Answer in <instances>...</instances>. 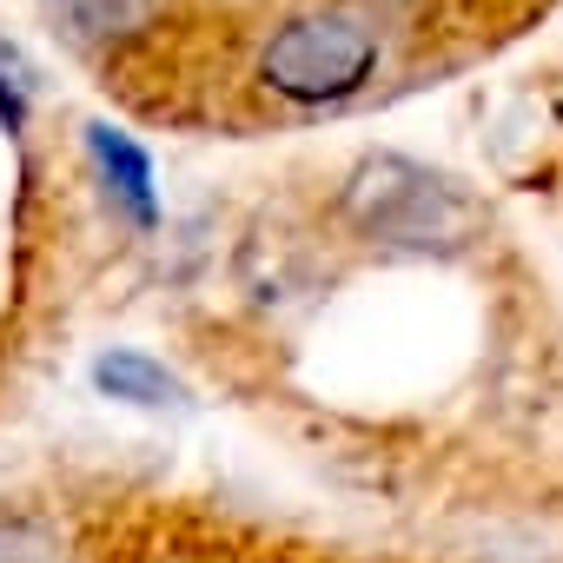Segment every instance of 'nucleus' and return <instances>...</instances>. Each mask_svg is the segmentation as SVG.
Masks as SVG:
<instances>
[{
    "label": "nucleus",
    "instance_id": "nucleus-3",
    "mask_svg": "<svg viewBox=\"0 0 563 563\" xmlns=\"http://www.w3.org/2000/svg\"><path fill=\"white\" fill-rule=\"evenodd\" d=\"M87 166H93V186L107 192V206L133 225V232H153L159 225V179H153V153L113 126V120H87Z\"/></svg>",
    "mask_w": 563,
    "mask_h": 563
},
{
    "label": "nucleus",
    "instance_id": "nucleus-1",
    "mask_svg": "<svg viewBox=\"0 0 563 563\" xmlns=\"http://www.w3.org/2000/svg\"><path fill=\"white\" fill-rule=\"evenodd\" d=\"M378 67H385V21L358 0H312L265 34L252 80L278 107L325 113L358 100L378 80Z\"/></svg>",
    "mask_w": 563,
    "mask_h": 563
},
{
    "label": "nucleus",
    "instance_id": "nucleus-6",
    "mask_svg": "<svg viewBox=\"0 0 563 563\" xmlns=\"http://www.w3.org/2000/svg\"><path fill=\"white\" fill-rule=\"evenodd\" d=\"M0 563H74V543L47 510H0Z\"/></svg>",
    "mask_w": 563,
    "mask_h": 563
},
{
    "label": "nucleus",
    "instance_id": "nucleus-5",
    "mask_svg": "<svg viewBox=\"0 0 563 563\" xmlns=\"http://www.w3.org/2000/svg\"><path fill=\"white\" fill-rule=\"evenodd\" d=\"M93 391L113 398V405H133V411H173L186 405V385L140 345H113L93 358Z\"/></svg>",
    "mask_w": 563,
    "mask_h": 563
},
{
    "label": "nucleus",
    "instance_id": "nucleus-2",
    "mask_svg": "<svg viewBox=\"0 0 563 563\" xmlns=\"http://www.w3.org/2000/svg\"><path fill=\"white\" fill-rule=\"evenodd\" d=\"M339 219L385 252H457L477 239L484 212L451 173L411 153H365L339 186Z\"/></svg>",
    "mask_w": 563,
    "mask_h": 563
},
{
    "label": "nucleus",
    "instance_id": "nucleus-4",
    "mask_svg": "<svg viewBox=\"0 0 563 563\" xmlns=\"http://www.w3.org/2000/svg\"><path fill=\"white\" fill-rule=\"evenodd\" d=\"M67 34L93 54H120V47H140L146 34H159L173 0H54Z\"/></svg>",
    "mask_w": 563,
    "mask_h": 563
},
{
    "label": "nucleus",
    "instance_id": "nucleus-7",
    "mask_svg": "<svg viewBox=\"0 0 563 563\" xmlns=\"http://www.w3.org/2000/svg\"><path fill=\"white\" fill-rule=\"evenodd\" d=\"M34 67L8 47V41H0V133H8V140H21L27 133V113H34Z\"/></svg>",
    "mask_w": 563,
    "mask_h": 563
}]
</instances>
